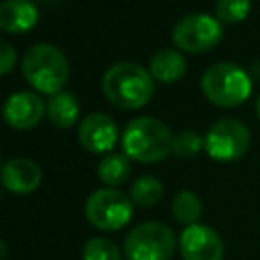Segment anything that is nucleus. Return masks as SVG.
Segmentation results:
<instances>
[{
	"label": "nucleus",
	"instance_id": "obj_22",
	"mask_svg": "<svg viewBox=\"0 0 260 260\" xmlns=\"http://www.w3.org/2000/svg\"><path fill=\"white\" fill-rule=\"evenodd\" d=\"M14 63H16V53H14L12 45L8 41H2V45H0V73L8 75L14 67Z\"/></svg>",
	"mask_w": 260,
	"mask_h": 260
},
{
	"label": "nucleus",
	"instance_id": "obj_16",
	"mask_svg": "<svg viewBox=\"0 0 260 260\" xmlns=\"http://www.w3.org/2000/svg\"><path fill=\"white\" fill-rule=\"evenodd\" d=\"M130 158L124 152H110L98 165V177L106 187L116 189L130 177Z\"/></svg>",
	"mask_w": 260,
	"mask_h": 260
},
{
	"label": "nucleus",
	"instance_id": "obj_2",
	"mask_svg": "<svg viewBox=\"0 0 260 260\" xmlns=\"http://www.w3.org/2000/svg\"><path fill=\"white\" fill-rule=\"evenodd\" d=\"M122 150L130 160L152 165L173 152V134L162 120L138 116L122 132Z\"/></svg>",
	"mask_w": 260,
	"mask_h": 260
},
{
	"label": "nucleus",
	"instance_id": "obj_15",
	"mask_svg": "<svg viewBox=\"0 0 260 260\" xmlns=\"http://www.w3.org/2000/svg\"><path fill=\"white\" fill-rule=\"evenodd\" d=\"M47 118L55 128H71L79 118V104L71 91H59L47 102Z\"/></svg>",
	"mask_w": 260,
	"mask_h": 260
},
{
	"label": "nucleus",
	"instance_id": "obj_23",
	"mask_svg": "<svg viewBox=\"0 0 260 260\" xmlns=\"http://www.w3.org/2000/svg\"><path fill=\"white\" fill-rule=\"evenodd\" d=\"M256 114H258V120H260V93L256 98Z\"/></svg>",
	"mask_w": 260,
	"mask_h": 260
},
{
	"label": "nucleus",
	"instance_id": "obj_1",
	"mask_svg": "<svg viewBox=\"0 0 260 260\" xmlns=\"http://www.w3.org/2000/svg\"><path fill=\"white\" fill-rule=\"evenodd\" d=\"M106 100L120 110H138L146 106L154 93V79L148 69L132 61L110 65L102 77Z\"/></svg>",
	"mask_w": 260,
	"mask_h": 260
},
{
	"label": "nucleus",
	"instance_id": "obj_12",
	"mask_svg": "<svg viewBox=\"0 0 260 260\" xmlns=\"http://www.w3.org/2000/svg\"><path fill=\"white\" fill-rule=\"evenodd\" d=\"M41 179H43L41 167L26 156L10 158L2 167V185L6 191L14 195H28L37 191V187L41 185Z\"/></svg>",
	"mask_w": 260,
	"mask_h": 260
},
{
	"label": "nucleus",
	"instance_id": "obj_24",
	"mask_svg": "<svg viewBox=\"0 0 260 260\" xmlns=\"http://www.w3.org/2000/svg\"><path fill=\"white\" fill-rule=\"evenodd\" d=\"M35 2H57V0H35Z\"/></svg>",
	"mask_w": 260,
	"mask_h": 260
},
{
	"label": "nucleus",
	"instance_id": "obj_6",
	"mask_svg": "<svg viewBox=\"0 0 260 260\" xmlns=\"http://www.w3.org/2000/svg\"><path fill=\"white\" fill-rule=\"evenodd\" d=\"M132 199L112 187L95 189L85 201L87 221L102 232L122 230L132 219Z\"/></svg>",
	"mask_w": 260,
	"mask_h": 260
},
{
	"label": "nucleus",
	"instance_id": "obj_19",
	"mask_svg": "<svg viewBox=\"0 0 260 260\" xmlns=\"http://www.w3.org/2000/svg\"><path fill=\"white\" fill-rule=\"evenodd\" d=\"M81 258L83 260H122V252L112 240L95 236L83 244Z\"/></svg>",
	"mask_w": 260,
	"mask_h": 260
},
{
	"label": "nucleus",
	"instance_id": "obj_7",
	"mask_svg": "<svg viewBox=\"0 0 260 260\" xmlns=\"http://www.w3.org/2000/svg\"><path fill=\"white\" fill-rule=\"evenodd\" d=\"M223 37V26L215 16L205 12L185 14L173 28V43L185 53H205Z\"/></svg>",
	"mask_w": 260,
	"mask_h": 260
},
{
	"label": "nucleus",
	"instance_id": "obj_10",
	"mask_svg": "<svg viewBox=\"0 0 260 260\" xmlns=\"http://www.w3.org/2000/svg\"><path fill=\"white\" fill-rule=\"evenodd\" d=\"M79 144L93 154L110 152L118 140V126L114 118H110L104 112H91L87 114L77 130Z\"/></svg>",
	"mask_w": 260,
	"mask_h": 260
},
{
	"label": "nucleus",
	"instance_id": "obj_4",
	"mask_svg": "<svg viewBox=\"0 0 260 260\" xmlns=\"http://www.w3.org/2000/svg\"><path fill=\"white\" fill-rule=\"evenodd\" d=\"M203 95L219 108H236L252 93V79L246 69L232 61L211 65L201 77Z\"/></svg>",
	"mask_w": 260,
	"mask_h": 260
},
{
	"label": "nucleus",
	"instance_id": "obj_9",
	"mask_svg": "<svg viewBox=\"0 0 260 260\" xmlns=\"http://www.w3.org/2000/svg\"><path fill=\"white\" fill-rule=\"evenodd\" d=\"M223 250L221 236L203 223L189 225L179 236V252L183 260H221Z\"/></svg>",
	"mask_w": 260,
	"mask_h": 260
},
{
	"label": "nucleus",
	"instance_id": "obj_21",
	"mask_svg": "<svg viewBox=\"0 0 260 260\" xmlns=\"http://www.w3.org/2000/svg\"><path fill=\"white\" fill-rule=\"evenodd\" d=\"M201 148H205V140L193 130H183L173 136V154L181 158H191Z\"/></svg>",
	"mask_w": 260,
	"mask_h": 260
},
{
	"label": "nucleus",
	"instance_id": "obj_18",
	"mask_svg": "<svg viewBox=\"0 0 260 260\" xmlns=\"http://www.w3.org/2000/svg\"><path fill=\"white\" fill-rule=\"evenodd\" d=\"M162 195H165L162 183L156 177H150V175L138 177L130 187V199H132V203H136L140 207L156 205L162 199Z\"/></svg>",
	"mask_w": 260,
	"mask_h": 260
},
{
	"label": "nucleus",
	"instance_id": "obj_13",
	"mask_svg": "<svg viewBox=\"0 0 260 260\" xmlns=\"http://www.w3.org/2000/svg\"><path fill=\"white\" fill-rule=\"evenodd\" d=\"M39 20V10L32 0H4L0 4V26L10 35L28 32Z\"/></svg>",
	"mask_w": 260,
	"mask_h": 260
},
{
	"label": "nucleus",
	"instance_id": "obj_20",
	"mask_svg": "<svg viewBox=\"0 0 260 260\" xmlns=\"http://www.w3.org/2000/svg\"><path fill=\"white\" fill-rule=\"evenodd\" d=\"M252 8L250 0H217L215 16L221 24H236L248 18Z\"/></svg>",
	"mask_w": 260,
	"mask_h": 260
},
{
	"label": "nucleus",
	"instance_id": "obj_5",
	"mask_svg": "<svg viewBox=\"0 0 260 260\" xmlns=\"http://www.w3.org/2000/svg\"><path fill=\"white\" fill-rule=\"evenodd\" d=\"M175 246L177 238L162 221L138 223L124 238V254L128 260H171Z\"/></svg>",
	"mask_w": 260,
	"mask_h": 260
},
{
	"label": "nucleus",
	"instance_id": "obj_17",
	"mask_svg": "<svg viewBox=\"0 0 260 260\" xmlns=\"http://www.w3.org/2000/svg\"><path fill=\"white\" fill-rule=\"evenodd\" d=\"M201 211H203V205H201V199L189 191V189H183L179 191L175 197H173V203H171V213L175 217V221L183 223V225H195L197 219L201 217Z\"/></svg>",
	"mask_w": 260,
	"mask_h": 260
},
{
	"label": "nucleus",
	"instance_id": "obj_8",
	"mask_svg": "<svg viewBox=\"0 0 260 260\" xmlns=\"http://www.w3.org/2000/svg\"><path fill=\"white\" fill-rule=\"evenodd\" d=\"M205 152L219 162H232L244 156L250 146V132L248 128L234 118H221L209 126L203 136Z\"/></svg>",
	"mask_w": 260,
	"mask_h": 260
},
{
	"label": "nucleus",
	"instance_id": "obj_11",
	"mask_svg": "<svg viewBox=\"0 0 260 260\" xmlns=\"http://www.w3.org/2000/svg\"><path fill=\"white\" fill-rule=\"evenodd\" d=\"M2 114L10 128L30 130L43 120V116H47V104L35 91H16L4 102Z\"/></svg>",
	"mask_w": 260,
	"mask_h": 260
},
{
	"label": "nucleus",
	"instance_id": "obj_14",
	"mask_svg": "<svg viewBox=\"0 0 260 260\" xmlns=\"http://www.w3.org/2000/svg\"><path fill=\"white\" fill-rule=\"evenodd\" d=\"M148 71L158 83H175L187 71V61L177 49H160L152 55L148 63Z\"/></svg>",
	"mask_w": 260,
	"mask_h": 260
},
{
	"label": "nucleus",
	"instance_id": "obj_3",
	"mask_svg": "<svg viewBox=\"0 0 260 260\" xmlns=\"http://www.w3.org/2000/svg\"><path fill=\"white\" fill-rule=\"evenodd\" d=\"M22 75L39 93L55 95L63 91L69 77V63L61 49L49 43H37L22 55Z\"/></svg>",
	"mask_w": 260,
	"mask_h": 260
}]
</instances>
